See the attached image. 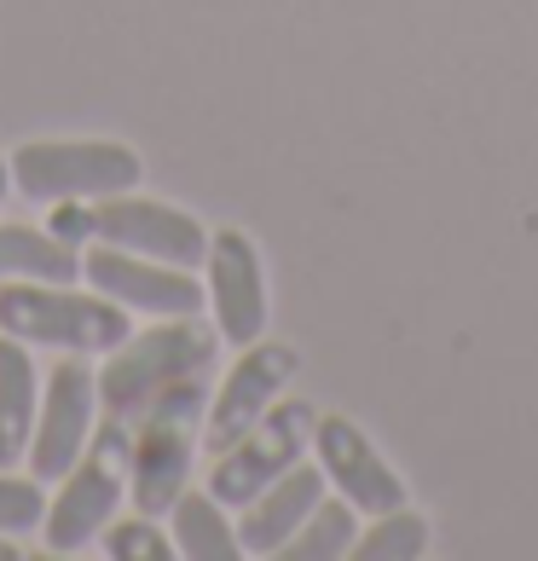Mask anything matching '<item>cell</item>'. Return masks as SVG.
I'll return each mask as SVG.
<instances>
[{
    "mask_svg": "<svg viewBox=\"0 0 538 561\" xmlns=\"http://www.w3.org/2000/svg\"><path fill=\"white\" fill-rule=\"evenodd\" d=\"M215 347H220V330L203 324L197 313L134 330V336L116 342L105 353V365H99V417L134 423L162 388H174L185 377H209Z\"/></svg>",
    "mask_w": 538,
    "mask_h": 561,
    "instance_id": "cell-1",
    "label": "cell"
},
{
    "mask_svg": "<svg viewBox=\"0 0 538 561\" xmlns=\"http://www.w3.org/2000/svg\"><path fill=\"white\" fill-rule=\"evenodd\" d=\"M209 411V377H185L162 388L151 405L128 423V504L139 515H169L174 497L192 481V451L203 440Z\"/></svg>",
    "mask_w": 538,
    "mask_h": 561,
    "instance_id": "cell-2",
    "label": "cell"
},
{
    "mask_svg": "<svg viewBox=\"0 0 538 561\" xmlns=\"http://www.w3.org/2000/svg\"><path fill=\"white\" fill-rule=\"evenodd\" d=\"M0 330L30 347H65V353H105L134 336V313L111 296H88L76 284L47 278H7L0 284Z\"/></svg>",
    "mask_w": 538,
    "mask_h": 561,
    "instance_id": "cell-3",
    "label": "cell"
},
{
    "mask_svg": "<svg viewBox=\"0 0 538 561\" xmlns=\"http://www.w3.org/2000/svg\"><path fill=\"white\" fill-rule=\"evenodd\" d=\"M122 497H128V423L99 417V434L70 463V474H58V492L41 515L47 556H88L99 533L116 522Z\"/></svg>",
    "mask_w": 538,
    "mask_h": 561,
    "instance_id": "cell-4",
    "label": "cell"
},
{
    "mask_svg": "<svg viewBox=\"0 0 538 561\" xmlns=\"http://www.w3.org/2000/svg\"><path fill=\"white\" fill-rule=\"evenodd\" d=\"M53 232L65 243H111L151 261L192 266V273L209 255V232H203L197 215H185L162 197H134V192H111V197H88L81 209H58Z\"/></svg>",
    "mask_w": 538,
    "mask_h": 561,
    "instance_id": "cell-5",
    "label": "cell"
},
{
    "mask_svg": "<svg viewBox=\"0 0 538 561\" xmlns=\"http://www.w3.org/2000/svg\"><path fill=\"white\" fill-rule=\"evenodd\" d=\"M12 185L30 203H88L111 192H134L145 162L122 139H30L7 157Z\"/></svg>",
    "mask_w": 538,
    "mask_h": 561,
    "instance_id": "cell-6",
    "label": "cell"
},
{
    "mask_svg": "<svg viewBox=\"0 0 538 561\" xmlns=\"http://www.w3.org/2000/svg\"><path fill=\"white\" fill-rule=\"evenodd\" d=\"M313 423L319 411L307 400H273L266 417L232 440L226 451H215V469H209V492L220 497L226 510H243L255 492H266L284 469L301 463V451L313 446Z\"/></svg>",
    "mask_w": 538,
    "mask_h": 561,
    "instance_id": "cell-7",
    "label": "cell"
},
{
    "mask_svg": "<svg viewBox=\"0 0 538 561\" xmlns=\"http://www.w3.org/2000/svg\"><path fill=\"white\" fill-rule=\"evenodd\" d=\"M93 417H99V370L88 365V353H65L47 382H41V405H35V434H30V474L41 486L70 474V463L93 440Z\"/></svg>",
    "mask_w": 538,
    "mask_h": 561,
    "instance_id": "cell-8",
    "label": "cell"
},
{
    "mask_svg": "<svg viewBox=\"0 0 538 561\" xmlns=\"http://www.w3.org/2000/svg\"><path fill=\"white\" fill-rule=\"evenodd\" d=\"M81 278H88L99 296L122 301L128 313H151V319L203 313V301H209L192 266L151 261V255H134V249H111V243H93L88 255H81Z\"/></svg>",
    "mask_w": 538,
    "mask_h": 561,
    "instance_id": "cell-9",
    "label": "cell"
},
{
    "mask_svg": "<svg viewBox=\"0 0 538 561\" xmlns=\"http://www.w3.org/2000/svg\"><path fill=\"white\" fill-rule=\"evenodd\" d=\"M296 365L301 359L289 342H250L238 353V365L226 370V382L209 393V411H203V446H209V457L226 451L232 440H243L266 417V405L296 377Z\"/></svg>",
    "mask_w": 538,
    "mask_h": 561,
    "instance_id": "cell-10",
    "label": "cell"
},
{
    "mask_svg": "<svg viewBox=\"0 0 538 561\" xmlns=\"http://www.w3.org/2000/svg\"><path fill=\"white\" fill-rule=\"evenodd\" d=\"M203 266H209V307H215L220 342H232V347L261 342V330H266V273H261L255 238L238 232V226H220V232H209Z\"/></svg>",
    "mask_w": 538,
    "mask_h": 561,
    "instance_id": "cell-11",
    "label": "cell"
},
{
    "mask_svg": "<svg viewBox=\"0 0 538 561\" xmlns=\"http://www.w3.org/2000/svg\"><path fill=\"white\" fill-rule=\"evenodd\" d=\"M313 451H319L324 481L359 515H388V510L405 504V481L382 463V451L365 440V428L354 417H319L313 423Z\"/></svg>",
    "mask_w": 538,
    "mask_h": 561,
    "instance_id": "cell-12",
    "label": "cell"
},
{
    "mask_svg": "<svg viewBox=\"0 0 538 561\" xmlns=\"http://www.w3.org/2000/svg\"><path fill=\"white\" fill-rule=\"evenodd\" d=\"M324 497V469L319 463H296L284 469L266 492H255L250 504H243L238 515V545L243 556H278L284 538L296 533L307 515H313V504Z\"/></svg>",
    "mask_w": 538,
    "mask_h": 561,
    "instance_id": "cell-13",
    "label": "cell"
},
{
    "mask_svg": "<svg viewBox=\"0 0 538 561\" xmlns=\"http://www.w3.org/2000/svg\"><path fill=\"white\" fill-rule=\"evenodd\" d=\"M35 405H41V377H35L30 342L0 330V469H18L30 457Z\"/></svg>",
    "mask_w": 538,
    "mask_h": 561,
    "instance_id": "cell-14",
    "label": "cell"
},
{
    "mask_svg": "<svg viewBox=\"0 0 538 561\" xmlns=\"http://www.w3.org/2000/svg\"><path fill=\"white\" fill-rule=\"evenodd\" d=\"M162 522H169V533H174V550L192 556V561H238L243 556L238 522H226V504L209 486H203V492L185 486Z\"/></svg>",
    "mask_w": 538,
    "mask_h": 561,
    "instance_id": "cell-15",
    "label": "cell"
},
{
    "mask_svg": "<svg viewBox=\"0 0 538 561\" xmlns=\"http://www.w3.org/2000/svg\"><path fill=\"white\" fill-rule=\"evenodd\" d=\"M7 278H47V284H76L81 278V249L41 226H0V284Z\"/></svg>",
    "mask_w": 538,
    "mask_h": 561,
    "instance_id": "cell-16",
    "label": "cell"
},
{
    "mask_svg": "<svg viewBox=\"0 0 538 561\" xmlns=\"http://www.w3.org/2000/svg\"><path fill=\"white\" fill-rule=\"evenodd\" d=\"M354 504H347V497H319L313 504V515H307V522L296 527L284 538V561H336V556H347L354 550Z\"/></svg>",
    "mask_w": 538,
    "mask_h": 561,
    "instance_id": "cell-17",
    "label": "cell"
},
{
    "mask_svg": "<svg viewBox=\"0 0 538 561\" xmlns=\"http://www.w3.org/2000/svg\"><path fill=\"white\" fill-rule=\"evenodd\" d=\"M428 550V522L417 510H388L377 515V527H370L365 538H354V550L347 556H359V561H417Z\"/></svg>",
    "mask_w": 538,
    "mask_h": 561,
    "instance_id": "cell-18",
    "label": "cell"
},
{
    "mask_svg": "<svg viewBox=\"0 0 538 561\" xmlns=\"http://www.w3.org/2000/svg\"><path fill=\"white\" fill-rule=\"evenodd\" d=\"M99 550H105L111 561H174V538L157 527V515H128V522H111L105 533H99Z\"/></svg>",
    "mask_w": 538,
    "mask_h": 561,
    "instance_id": "cell-19",
    "label": "cell"
},
{
    "mask_svg": "<svg viewBox=\"0 0 538 561\" xmlns=\"http://www.w3.org/2000/svg\"><path fill=\"white\" fill-rule=\"evenodd\" d=\"M41 515H47V492L35 474L0 469V533H41Z\"/></svg>",
    "mask_w": 538,
    "mask_h": 561,
    "instance_id": "cell-20",
    "label": "cell"
},
{
    "mask_svg": "<svg viewBox=\"0 0 538 561\" xmlns=\"http://www.w3.org/2000/svg\"><path fill=\"white\" fill-rule=\"evenodd\" d=\"M7 185H12V162L0 157V203H7Z\"/></svg>",
    "mask_w": 538,
    "mask_h": 561,
    "instance_id": "cell-21",
    "label": "cell"
},
{
    "mask_svg": "<svg viewBox=\"0 0 538 561\" xmlns=\"http://www.w3.org/2000/svg\"><path fill=\"white\" fill-rule=\"evenodd\" d=\"M12 556H18V550H12V538H7V533H0V561H12Z\"/></svg>",
    "mask_w": 538,
    "mask_h": 561,
    "instance_id": "cell-22",
    "label": "cell"
}]
</instances>
